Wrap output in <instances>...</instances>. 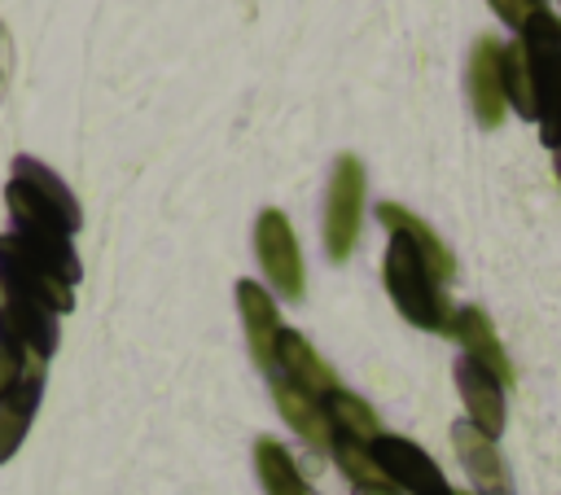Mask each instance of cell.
I'll list each match as a JSON object with an SVG mask.
<instances>
[{"mask_svg":"<svg viewBox=\"0 0 561 495\" xmlns=\"http://www.w3.org/2000/svg\"><path fill=\"white\" fill-rule=\"evenodd\" d=\"M486 4H491V13H495L508 31H517V35H522V31H526V22L543 9L539 0H486Z\"/></svg>","mask_w":561,"mask_h":495,"instance_id":"7402d4cb","label":"cell"},{"mask_svg":"<svg viewBox=\"0 0 561 495\" xmlns=\"http://www.w3.org/2000/svg\"><path fill=\"white\" fill-rule=\"evenodd\" d=\"M381 280L390 302L399 307V315L425 333H447L451 324V302L438 285V276L425 267V258L412 250V241L390 237L386 258H381Z\"/></svg>","mask_w":561,"mask_h":495,"instance_id":"3957f363","label":"cell"},{"mask_svg":"<svg viewBox=\"0 0 561 495\" xmlns=\"http://www.w3.org/2000/svg\"><path fill=\"white\" fill-rule=\"evenodd\" d=\"M39 394H44V364H35L9 394H0V464L18 456V447L35 421Z\"/></svg>","mask_w":561,"mask_h":495,"instance_id":"9a60e30c","label":"cell"},{"mask_svg":"<svg viewBox=\"0 0 561 495\" xmlns=\"http://www.w3.org/2000/svg\"><path fill=\"white\" fill-rule=\"evenodd\" d=\"M552 166H557V180H561V145L552 149Z\"/></svg>","mask_w":561,"mask_h":495,"instance_id":"d4e9b609","label":"cell"},{"mask_svg":"<svg viewBox=\"0 0 561 495\" xmlns=\"http://www.w3.org/2000/svg\"><path fill=\"white\" fill-rule=\"evenodd\" d=\"M451 495H478V491H451Z\"/></svg>","mask_w":561,"mask_h":495,"instance_id":"484cf974","label":"cell"},{"mask_svg":"<svg viewBox=\"0 0 561 495\" xmlns=\"http://www.w3.org/2000/svg\"><path fill=\"white\" fill-rule=\"evenodd\" d=\"M355 495H403V491H394L390 482H377V486H355Z\"/></svg>","mask_w":561,"mask_h":495,"instance_id":"cb8c5ba5","label":"cell"},{"mask_svg":"<svg viewBox=\"0 0 561 495\" xmlns=\"http://www.w3.org/2000/svg\"><path fill=\"white\" fill-rule=\"evenodd\" d=\"M333 460H337V469L351 477V486H377V482H386V473L377 469V460H373V451H368V442H355V438H333Z\"/></svg>","mask_w":561,"mask_h":495,"instance_id":"ffe728a7","label":"cell"},{"mask_svg":"<svg viewBox=\"0 0 561 495\" xmlns=\"http://www.w3.org/2000/svg\"><path fill=\"white\" fill-rule=\"evenodd\" d=\"M500 39L482 35L469 53V105H473V118L482 127H500L504 123V79H500Z\"/></svg>","mask_w":561,"mask_h":495,"instance_id":"8fae6325","label":"cell"},{"mask_svg":"<svg viewBox=\"0 0 561 495\" xmlns=\"http://www.w3.org/2000/svg\"><path fill=\"white\" fill-rule=\"evenodd\" d=\"M500 79H504V101H508V110H517L522 118L535 123V83H530V66H526L522 39L500 48Z\"/></svg>","mask_w":561,"mask_h":495,"instance_id":"d6986e66","label":"cell"},{"mask_svg":"<svg viewBox=\"0 0 561 495\" xmlns=\"http://www.w3.org/2000/svg\"><path fill=\"white\" fill-rule=\"evenodd\" d=\"M75 307V285L57 280L18 232L0 237V333L35 359L57 350V315Z\"/></svg>","mask_w":561,"mask_h":495,"instance_id":"6da1fadb","label":"cell"},{"mask_svg":"<svg viewBox=\"0 0 561 495\" xmlns=\"http://www.w3.org/2000/svg\"><path fill=\"white\" fill-rule=\"evenodd\" d=\"M539 4H543V0H539Z\"/></svg>","mask_w":561,"mask_h":495,"instance_id":"4316f807","label":"cell"},{"mask_svg":"<svg viewBox=\"0 0 561 495\" xmlns=\"http://www.w3.org/2000/svg\"><path fill=\"white\" fill-rule=\"evenodd\" d=\"M377 219H381V228H386L390 237L412 241V250L425 258V267L438 276V285H447V280L456 276V258H451V250L443 245V237H438L421 215H412V210L399 206V202H381V206H377Z\"/></svg>","mask_w":561,"mask_h":495,"instance_id":"5bb4252c","label":"cell"},{"mask_svg":"<svg viewBox=\"0 0 561 495\" xmlns=\"http://www.w3.org/2000/svg\"><path fill=\"white\" fill-rule=\"evenodd\" d=\"M9 66H13V48H9V31L0 22V101H4V88H9Z\"/></svg>","mask_w":561,"mask_h":495,"instance_id":"603a6c76","label":"cell"},{"mask_svg":"<svg viewBox=\"0 0 561 495\" xmlns=\"http://www.w3.org/2000/svg\"><path fill=\"white\" fill-rule=\"evenodd\" d=\"M254 254H259V267H263V276L272 280V289L280 298L298 302L307 293L302 250H298V237H294V223L285 219V210H276V206L259 210V219H254Z\"/></svg>","mask_w":561,"mask_h":495,"instance_id":"8992f818","label":"cell"},{"mask_svg":"<svg viewBox=\"0 0 561 495\" xmlns=\"http://www.w3.org/2000/svg\"><path fill=\"white\" fill-rule=\"evenodd\" d=\"M237 311H241V329H245V342H250V355L259 368H272L276 359V337H280V315H276V302L272 293L259 285V280H237Z\"/></svg>","mask_w":561,"mask_h":495,"instance_id":"4fadbf2b","label":"cell"},{"mask_svg":"<svg viewBox=\"0 0 561 495\" xmlns=\"http://www.w3.org/2000/svg\"><path fill=\"white\" fill-rule=\"evenodd\" d=\"M451 447H456V460L469 473L478 495H513V477H508V464H504L495 438H486L469 421H456L451 425Z\"/></svg>","mask_w":561,"mask_h":495,"instance_id":"9c48e42d","label":"cell"},{"mask_svg":"<svg viewBox=\"0 0 561 495\" xmlns=\"http://www.w3.org/2000/svg\"><path fill=\"white\" fill-rule=\"evenodd\" d=\"M35 364H44V359H35L26 346H18L9 333H0V394H9Z\"/></svg>","mask_w":561,"mask_h":495,"instance_id":"44dd1931","label":"cell"},{"mask_svg":"<svg viewBox=\"0 0 561 495\" xmlns=\"http://www.w3.org/2000/svg\"><path fill=\"white\" fill-rule=\"evenodd\" d=\"M530 83H535V127L543 149L561 145V18L539 9L522 31Z\"/></svg>","mask_w":561,"mask_h":495,"instance_id":"277c9868","label":"cell"},{"mask_svg":"<svg viewBox=\"0 0 561 495\" xmlns=\"http://www.w3.org/2000/svg\"><path fill=\"white\" fill-rule=\"evenodd\" d=\"M447 333L460 342L465 359L482 364V368H486V372H491L500 385H513V364H508V350H504V342H500V333H495V324H491V315H486L482 307H460V311H451Z\"/></svg>","mask_w":561,"mask_h":495,"instance_id":"30bf717a","label":"cell"},{"mask_svg":"<svg viewBox=\"0 0 561 495\" xmlns=\"http://www.w3.org/2000/svg\"><path fill=\"white\" fill-rule=\"evenodd\" d=\"M364 193H368L364 162H359L355 153H342V158L333 162L329 193H324V254H329L333 263L351 258V250H355V241H359Z\"/></svg>","mask_w":561,"mask_h":495,"instance_id":"5b68a950","label":"cell"},{"mask_svg":"<svg viewBox=\"0 0 561 495\" xmlns=\"http://www.w3.org/2000/svg\"><path fill=\"white\" fill-rule=\"evenodd\" d=\"M4 202H9V219L13 232H53V237H75L83 223V210L70 193V184L35 162V158H13V175L4 184Z\"/></svg>","mask_w":561,"mask_h":495,"instance_id":"7a4b0ae2","label":"cell"},{"mask_svg":"<svg viewBox=\"0 0 561 495\" xmlns=\"http://www.w3.org/2000/svg\"><path fill=\"white\" fill-rule=\"evenodd\" d=\"M320 407H324V416H329V429H333V438H355V442H373L377 434H386L381 429V421H377V412L359 399V394H351V390H329L324 399H320Z\"/></svg>","mask_w":561,"mask_h":495,"instance_id":"e0dca14e","label":"cell"},{"mask_svg":"<svg viewBox=\"0 0 561 495\" xmlns=\"http://www.w3.org/2000/svg\"><path fill=\"white\" fill-rule=\"evenodd\" d=\"M451 377H456V390H460V403H465V421H469L473 429H482L486 438H500L504 425H508L504 385H500L482 364H473V359H465V355L456 359Z\"/></svg>","mask_w":561,"mask_h":495,"instance_id":"ba28073f","label":"cell"},{"mask_svg":"<svg viewBox=\"0 0 561 495\" xmlns=\"http://www.w3.org/2000/svg\"><path fill=\"white\" fill-rule=\"evenodd\" d=\"M272 368H280V381H289V385H298V390H307L316 399H324L329 390H337V372L320 359V350L298 329H280Z\"/></svg>","mask_w":561,"mask_h":495,"instance_id":"7c38bea8","label":"cell"},{"mask_svg":"<svg viewBox=\"0 0 561 495\" xmlns=\"http://www.w3.org/2000/svg\"><path fill=\"white\" fill-rule=\"evenodd\" d=\"M377 469L386 473V482L403 495H451L443 469L434 464V456L425 447H416L412 438H399V434H377L368 442Z\"/></svg>","mask_w":561,"mask_h":495,"instance_id":"52a82bcc","label":"cell"},{"mask_svg":"<svg viewBox=\"0 0 561 495\" xmlns=\"http://www.w3.org/2000/svg\"><path fill=\"white\" fill-rule=\"evenodd\" d=\"M272 399H276V407H280V421L307 442V447H316V451H329L333 447V429H329V416H324V407H320V399L316 394H307V390H298V385H289V381H272Z\"/></svg>","mask_w":561,"mask_h":495,"instance_id":"2e32d148","label":"cell"},{"mask_svg":"<svg viewBox=\"0 0 561 495\" xmlns=\"http://www.w3.org/2000/svg\"><path fill=\"white\" fill-rule=\"evenodd\" d=\"M254 473H259L267 495H311L302 473H298V464H294V456L276 438H259L254 442Z\"/></svg>","mask_w":561,"mask_h":495,"instance_id":"ac0fdd59","label":"cell"}]
</instances>
